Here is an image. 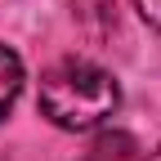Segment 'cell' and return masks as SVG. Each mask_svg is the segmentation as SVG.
<instances>
[{
  "label": "cell",
  "mask_w": 161,
  "mask_h": 161,
  "mask_svg": "<svg viewBox=\"0 0 161 161\" xmlns=\"http://www.w3.org/2000/svg\"><path fill=\"white\" fill-rule=\"evenodd\" d=\"M121 108V90L112 72L85 58H58L40 76V116L58 130H94Z\"/></svg>",
  "instance_id": "6da1fadb"
},
{
  "label": "cell",
  "mask_w": 161,
  "mask_h": 161,
  "mask_svg": "<svg viewBox=\"0 0 161 161\" xmlns=\"http://www.w3.org/2000/svg\"><path fill=\"white\" fill-rule=\"evenodd\" d=\"M72 18L80 23V31L94 40H108L121 23V5L116 0H72Z\"/></svg>",
  "instance_id": "7a4b0ae2"
},
{
  "label": "cell",
  "mask_w": 161,
  "mask_h": 161,
  "mask_svg": "<svg viewBox=\"0 0 161 161\" xmlns=\"http://www.w3.org/2000/svg\"><path fill=\"white\" fill-rule=\"evenodd\" d=\"M18 94H23V58L9 45H0V121H9Z\"/></svg>",
  "instance_id": "3957f363"
},
{
  "label": "cell",
  "mask_w": 161,
  "mask_h": 161,
  "mask_svg": "<svg viewBox=\"0 0 161 161\" xmlns=\"http://www.w3.org/2000/svg\"><path fill=\"white\" fill-rule=\"evenodd\" d=\"M134 9L143 14V23H152V27H161V0H134Z\"/></svg>",
  "instance_id": "277c9868"
},
{
  "label": "cell",
  "mask_w": 161,
  "mask_h": 161,
  "mask_svg": "<svg viewBox=\"0 0 161 161\" xmlns=\"http://www.w3.org/2000/svg\"><path fill=\"white\" fill-rule=\"evenodd\" d=\"M0 161H5V157H0Z\"/></svg>",
  "instance_id": "5b68a950"
}]
</instances>
